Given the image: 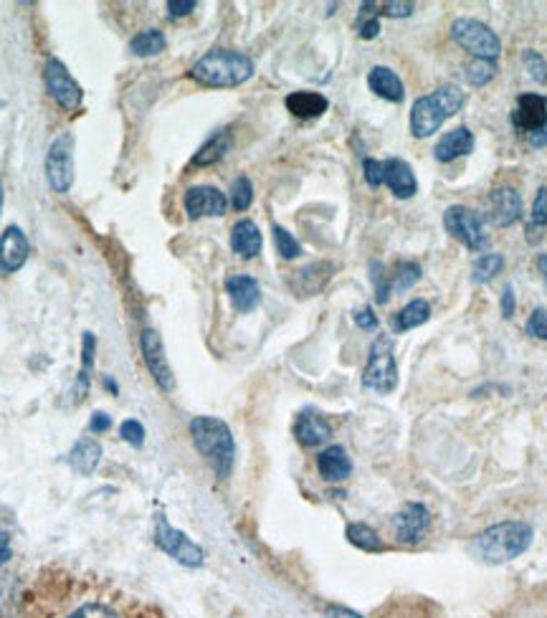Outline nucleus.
<instances>
[{"label": "nucleus", "instance_id": "1a4fd4ad", "mask_svg": "<svg viewBox=\"0 0 547 618\" xmlns=\"http://www.w3.org/2000/svg\"><path fill=\"white\" fill-rule=\"evenodd\" d=\"M155 543H158L160 550H165V553L170 555V558H175L178 563L188 565V568H198V565H203V550L198 548V545L190 540L185 532L175 530V527L168 525V520H165V515L155 517Z\"/></svg>", "mask_w": 547, "mask_h": 618}, {"label": "nucleus", "instance_id": "09e8293b", "mask_svg": "<svg viewBox=\"0 0 547 618\" xmlns=\"http://www.w3.org/2000/svg\"><path fill=\"white\" fill-rule=\"evenodd\" d=\"M327 618H363L360 613L350 611V608H342V606H330L327 608Z\"/></svg>", "mask_w": 547, "mask_h": 618}, {"label": "nucleus", "instance_id": "4468645a", "mask_svg": "<svg viewBox=\"0 0 547 618\" xmlns=\"http://www.w3.org/2000/svg\"><path fill=\"white\" fill-rule=\"evenodd\" d=\"M228 208L226 193H221L213 185H195L185 193V213L190 218L203 216H223Z\"/></svg>", "mask_w": 547, "mask_h": 618}, {"label": "nucleus", "instance_id": "b1692460", "mask_svg": "<svg viewBox=\"0 0 547 618\" xmlns=\"http://www.w3.org/2000/svg\"><path fill=\"white\" fill-rule=\"evenodd\" d=\"M284 104L299 120H315V117H322L327 107H330L327 97L320 92H292L284 99Z\"/></svg>", "mask_w": 547, "mask_h": 618}, {"label": "nucleus", "instance_id": "a19ab883", "mask_svg": "<svg viewBox=\"0 0 547 618\" xmlns=\"http://www.w3.org/2000/svg\"><path fill=\"white\" fill-rule=\"evenodd\" d=\"M120 436L127 444L142 446V441H145V426H142L140 421H135V418H127L120 426Z\"/></svg>", "mask_w": 547, "mask_h": 618}, {"label": "nucleus", "instance_id": "f257e3e1", "mask_svg": "<svg viewBox=\"0 0 547 618\" xmlns=\"http://www.w3.org/2000/svg\"><path fill=\"white\" fill-rule=\"evenodd\" d=\"M532 527L527 522H499L489 530L479 532L472 540V550L479 560L489 565H502L510 560L520 558L527 548L532 545Z\"/></svg>", "mask_w": 547, "mask_h": 618}, {"label": "nucleus", "instance_id": "603ef678", "mask_svg": "<svg viewBox=\"0 0 547 618\" xmlns=\"http://www.w3.org/2000/svg\"><path fill=\"white\" fill-rule=\"evenodd\" d=\"M537 269H540V274L545 277V282H547V254L537 256Z\"/></svg>", "mask_w": 547, "mask_h": 618}, {"label": "nucleus", "instance_id": "39448f33", "mask_svg": "<svg viewBox=\"0 0 547 618\" xmlns=\"http://www.w3.org/2000/svg\"><path fill=\"white\" fill-rule=\"evenodd\" d=\"M363 385L375 393H390L398 385L396 350L388 335H380L370 347L368 363L363 370Z\"/></svg>", "mask_w": 547, "mask_h": 618}, {"label": "nucleus", "instance_id": "a18cd8bd", "mask_svg": "<svg viewBox=\"0 0 547 618\" xmlns=\"http://www.w3.org/2000/svg\"><path fill=\"white\" fill-rule=\"evenodd\" d=\"M515 307H517L515 289H512V284H507V287H504V292H502V317H504V320H510V317L515 315Z\"/></svg>", "mask_w": 547, "mask_h": 618}, {"label": "nucleus", "instance_id": "9d476101", "mask_svg": "<svg viewBox=\"0 0 547 618\" xmlns=\"http://www.w3.org/2000/svg\"><path fill=\"white\" fill-rule=\"evenodd\" d=\"M44 82L56 104L64 109H79L82 107V87L74 82V76L69 74L59 59H51L44 69Z\"/></svg>", "mask_w": 547, "mask_h": 618}, {"label": "nucleus", "instance_id": "2f4dec72", "mask_svg": "<svg viewBox=\"0 0 547 618\" xmlns=\"http://www.w3.org/2000/svg\"><path fill=\"white\" fill-rule=\"evenodd\" d=\"M504 269L502 254H482L472 266V282L474 284H489L499 272Z\"/></svg>", "mask_w": 547, "mask_h": 618}, {"label": "nucleus", "instance_id": "c9c22d12", "mask_svg": "<svg viewBox=\"0 0 547 618\" xmlns=\"http://www.w3.org/2000/svg\"><path fill=\"white\" fill-rule=\"evenodd\" d=\"M251 203H254V185H251V180L246 178V175H241V178L233 180L231 185V206L236 208V211H246Z\"/></svg>", "mask_w": 547, "mask_h": 618}, {"label": "nucleus", "instance_id": "393cba45", "mask_svg": "<svg viewBox=\"0 0 547 618\" xmlns=\"http://www.w3.org/2000/svg\"><path fill=\"white\" fill-rule=\"evenodd\" d=\"M233 147V137L231 130H218L208 137L206 142L201 145V150L193 155V165L198 168H208V165H216L218 160H223L231 152Z\"/></svg>", "mask_w": 547, "mask_h": 618}, {"label": "nucleus", "instance_id": "7ed1b4c3", "mask_svg": "<svg viewBox=\"0 0 547 618\" xmlns=\"http://www.w3.org/2000/svg\"><path fill=\"white\" fill-rule=\"evenodd\" d=\"M190 436L198 449V454L213 467V472L226 479L236 461V444L228 423L213 416H198L190 421Z\"/></svg>", "mask_w": 547, "mask_h": 618}, {"label": "nucleus", "instance_id": "c85d7f7f", "mask_svg": "<svg viewBox=\"0 0 547 618\" xmlns=\"http://www.w3.org/2000/svg\"><path fill=\"white\" fill-rule=\"evenodd\" d=\"M345 535L355 548L365 550V553H383L385 550V543L380 540L378 532H375L370 525H365V522H353V525H347Z\"/></svg>", "mask_w": 547, "mask_h": 618}, {"label": "nucleus", "instance_id": "423d86ee", "mask_svg": "<svg viewBox=\"0 0 547 618\" xmlns=\"http://www.w3.org/2000/svg\"><path fill=\"white\" fill-rule=\"evenodd\" d=\"M451 38L477 59L497 61L499 54H502V41H499L497 33L477 18H456L451 23Z\"/></svg>", "mask_w": 547, "mask_h": 618}, {"label": "nucleus", "instance_id": "49530a36", "mask_svg": "<svg viewBox=\"0 0 547 618\" xmlns=\"http://www.w3.org/2000/svg\"><path fill=\"white\" fill-rule=\"evenodd\" d=\"M195 8H198L195 0H170L168 3L170 16H188V13L195 11Z\"/></svg>", "mask_w": 547, "mask_h": 618}, {"label": "nucleus", "instance_id": "4c0bfd02", "mask_svg": "<svg viewBox=\"0 0 547 618\" xmlns=\"http://www.w3.org/2000/svg\"><path fill=\"white\" fill-rule=\"evenodd\" d=\"M69 618H120V613L114 611L112 606L99 601H87L82 606H76L74 611L69 613Z\"/></svg>", "mask_w": 547, "mask_h": 618}, {"label": "nucleus", "instance_id": "9b49d317", "mask_svg": "<svg viewBox=\"0 0 547 618\" xmlns=\"http://www.w3.org/2000/svg\"><path fill=\"white\" fill-rule=\"evenodd\" d=\"M140 347H142V358H145V365L152 373V378H155V383H158L163 391H173L175 378L173 370H170L168 365V358H165L163 337H160L155 330H145L140 335Z\"/></svg>", "mask_w": 547, "mask_h": 618}, {"label": "nucleus", "instance_id": "473e14b6", "mask_svg": "<svg viewBox=\"0 0 547 618\" xmlns=\"http://www.w3.org/2000/svg\"><path fill=\"white\" fill-rule=\"evenodd\" d=\"M545 226H547V185H542V188L537 190L535 203H532L530 223H527V239L535 241V234L540 236V231Z\"/></svg>", "mask_w": 547, "mask_h": 618}, {"label": "nucleus", "instance_id": "bb28decb", "mask_svg": "<svg viewBox=\"0 0 547 618\" xmlns=\"http://www.w3.org/2000/svg\"><path fill=\"white\" fill-rule=\"evenodd\" d=\"M99 459H102V446H99L94 439H79V441H76L74 449H71V454H69L71 467L82 474V477H89V474H94Z\"/></svg>", "mask_w": 547, "mask_h": 618}, {"label": "nucleus", "instance_id": "c756f323", "mask_svg": "<svg viewBox=\"0 0 547 618\" xmlns=\"http://www.w3.org/2000/svg\"><path fill=\"white\" fill-rule=\"evenodd\" d=\"M428 317H431V304L426 299H413L396 315V330L406 332L413 330V327L426 325Z\"/></svg>", "mask_w": 547, "mask_h": 618}, {"label": "nucleus", "instance_id": "a878e982", "mask_svg": "<svg viewBox=\"0 0 547 618\" xmlns=\"http://www.w3.org/2000/svg\"><path fill=\"white\" fill-rule=\"evenodd\" d=\"M332 272H335V264H327V261H320V264L304 266L302 272H297V279H294V289L304 297L309 294H317L327 282L332 279Z\"/></svg>", "mask_w": 547, "mask_h": 618}, {"label": "nucleus", "instance_id": "412c9836", "mask_svg": "<svg viewBox=\"0 0 547 618\" xmlns=\"http://www.w3.org/2000/svg\"><path fill=\"white\" fill-rule=\"evenodd\" d=\"M317 472L327 482H342L353 472V461H350V456H347L342 446H330V449H325L317 456Z\"/></svg>", "mask_w": 547, "mask_h": 618}, {"label": "nucleus", "instance_id": "79ce46f5", "mask_svg": "<svg viewBox=\"0 0 547 618\" xmlns=\"http://www.w3.org/2000/svg\"><path fill=\"white\" fill-rule=\"evenodd\" d=\"M363 170H365V180H368L370 188H380V185L385 183V165L380 163V160L365 158Z\"/></svg>", "mask_w": 547, "mask_h": 618}, {"label": "nucleus", "instance_id": "aec40b11", "mask_svg": "<svg viewBox=\"0 0 547 618\" xmlns=\"http://www.w3.org/2000/svg\"><path fill=\"white\" fill-rule=\"evenodd\" d=\"M294 436H297L299 444L312 449V446H320L330 439L332 426L327 423L325 416H320V413L315 411H307L297 418V423H294Z\"/></svg>", "mask_w": 547, "mask_h": 618}, {"label": "nucleus", "instance_id": "7c9ffc66", "mask_svg": "<svg viewBox=\"0 0 547 618\" xmlns=\"http://www.w3.org/2000/svg\"><path fill=\"white\" fill-rule=\"evenodd\" d=\"M130 49L135 51L137 56H158L160 51L165 49V33L158 31V28L140 31L135 38H132Z\"/></svg>", "mask_w": 547, "mask_h": 618}, {"label": "nucleus", "instance_id": "6e6552de", "mask_svg": "<svg viewBox=\"0 0 547 618\" xmlns=\"http://www.w3.org/2000/svg\"><path fill=\"white\" fill-rule=\"evenodd\" d=\"M46 178L56 193H69L74 183V135L61 132L46 155Z\"/></svg>", "mask_w": 547, "mask_h": 618}, {"label": "nucleus", "instance_id": "a211bd4d", "mask_svg": "<svg viewBox=\"0 0 547 618\" xmlns=\"http://www.w3.org/2000/svg\"><path fill=\"white\" fill-rule=\"evenodd\" d=\"M474 150V132L469 127H456V130L446 132L434 147V158L439 163H454V160L464 158Z\"/></svg>", "mask_w": 547, "mask_h": 618}, {"label": "nucleus", "instance_id": "f704fd0d", "mask_svg": "<svg viewBox=\"0 0 547 618\" xmlns=\"http://www.w3.org/2000/svg\"><path fill=\"white\" fill-rule=\"evenodd\" d=\"M94 360V335H84V368L79 373V383H76V401H84L89 393V370H92Z\"/></svg>", "mask_w": 547, "mask_h": 618}, {"label": "nucleus", "instance_id": "cd10ccee", "mask_svg": "<svg viewBox=\"0 0 547 618\" xmlns=\"http://www.w3.org/2000/svg\"><path fill=\"white\" fill-rule=\"evenodd\" d=\"M423 277V269L418 261H398L390 274H385V284H388V292H406V289L416 287Z\"/></svg>", "mask_w": 547, "mask_h": 618}, {"label": "nucleus", "instance_id": "f03ea898", "mask_svg": "<svg viewBox=\"0 0 547 618\" xmlns=\"http://www.w3.org/2000/svg\"><path fill=\"white\" fill-rule=\"evenodd\" d=\"M254 74V61L241 51L233 49H213L206 56L195 61L190 69V79H195L203 87L228 89L239 87Z\"/></svg>", "mask_w": 547, "mask_h": 618}, {"label": "nucleus", "instance_id": "f8f14e48", "mask_svg": "<svg viewBox=\"0 0 547 618\" xmlns=\"http://www.w3.org/2000/svg\"><path fill=\"white\" fill-rule=\"evenodd\" d=\"M522 218V196L510 185H502V188L492 190L489 193V213L484 216V221H492L494 226L507 228L512 223H517Z\"/></svg>", "mask_w": 547, "mask_h": 618}, {"label": "nucleus", "instance_id": "c03bdc74", "mask_svg": "<svg viewBox=\"0 0 547 618\" xmlns=\"http://www.w3.org/2000/svg\"><path fill=\"white\" fill-rule=\"evenodd\" d=\"M355 325L360 327V330H378V317H375V312L370 307H358L353 315Z\"/></svg>", "mask_w": 547, "mask_h": 618}, {"label": "nucleus", "instance_id": "f3484780", "mask_svg": "<svg viewBox=\"0 0 547 618\" xmlns=\"http://www.w3.org/2000/svg\"><path fill=\"white\" fill-rule=\"evenodd\" d=\"M385 165V185L390 188V193L401 201H408L418 193V180L413 173L411 165L401 158H390Z\"/></svg>", "mask_w": 547, "mask_h": 618}, {"label": "nucleus", "instance_id": "e433bc0d", "mask_svg": "<svg viewBox=\"0 0 547 618\" xmlns=\"http://www.w3.org/2000/svg\"><path fill=\"white\" fill-rule=\"evenodd\" d=\"M274 244H277V251H279V256H282V259H297V256L302 254V246H299V241L294 239L287 228H282V226H274Z\"/></svg>", "mask_w": 547, "mask_h": 618}, {"label": "nucleus", "instance_id": "58836bf2", "mask_svg": "<svg viewBox=\"0 0 547 618\" xmlns=\"http://www.w3.org/2000/svg\"><path fill=\"white\" fill-rule=\"evenodd\" d=\"M522 64H525L527 74H530L537 84H547V61L542 59L537 51L527 49L525 54H522Z\"/></svg>", "mask_w": 547, "mask_h": 618}, {"label": "nucleus", "instance_id": "3c124183", "mask_svg": "<svg viewBox=\"0 0 547 618\" xmlns=\"http://www.w3.org/2000/svg\"><path fill=\"white\" fill-rule=\"evenodd\" d=\"M530 145L532 147H547V122H545V127H542V130L532 132V135H530Z\"/></svg>", "mask_w": 547, "mask_h": 618}, {"label": "nucleus", "instance_id": "4be33fe9", "mask_svg": "<svg viewBox=\"0 0 547 618\" xmlns=\"http://www.w3.org/2000/svg\"><path fill=\"white\" fill-rule=\"evenodd\" d=\"M368 87L380 99H388V102H403V97H406V87H403L401 76L393 69H388V66H373L370 69Z\"/></svg>", "mask_w": 547, "mask_h": 618}, {"label": "nucleus", "instance_id": "8fccbe9b", "mask_svg": "<svg viewBox=\"0 0 547 618\" xmlns=\"http://www.w3.org/2000/svg\"><path fill=\"white\" fill-rule=\"evenodd\" d=\"M8 558H11V537L0 532V565L8 563Z\"/></svg>", "mask_w": 547, "mask_h": 618}, {"label": "nucleus", "instance_id": "dca6fc26", "mask_svg": "<svg viewBox=\"0 0 547 618\" xmlns=\"http://www.w3.org/2000/svg\"><path fill=\"white\" fill-rule=\"evenodd\" d=\"M28 251H31V246H28V239L21 228H6V234L0 236V269L8 274L18 272L26 264Z\"/></svg>", "mask_w": 547, "mask_h": 618}, {"label": "nucleus", "instance_id": "5701e85b", "mask_svg": "<svg viewBox=\"0 0 547 618\" xmlns=\"http://www.w3.org/2000/svg\"><path fill=\"white\" fill-rule=\"evenodd\" d=\"M261 244H264L261 231L251 218H241V221L231 228V249L239 256H244V259L259 256Z\"/></svg>", "mask_w": 547, "mask_h": 618}, {"label": "nucleus", "instance_id": "ddd939ff", "mask_svg": "<svg viewBox=\"0 0 547 618\" xmlns=\"http://www.w3.org/2000/svg\"><path fill=\"white\" fill-rule=\"evenodd\" d=\"M428 522V507L418 505V502H408L396 517H393V527H396V537L403 545H418L426 537Z\"/></svg>", "mask_w": 547, "mask_h": 618}, {"label": "nucleus", "instance_id": "de8ad7c7", "mask_svg": "<svg viewBox=\"0 0 547 618\" xmlns=\"http://www.w3.org/2000/svg\"><path fill=\"white\" fill-rule=\"evenodd\" d=\"M109 426H112V421H109L107 413H94L92 423H89V429L97 431V434H104V431H109Z\"/></svg>", "mask_w": 547, "mask_h": 618}, {"label": "nucleus", "instance_id": "72a5a7b5", "mask_svg": "<svg viewBox=\"0 0 547 618\" xmlns=\"http://www.w3.org/2000/svg\"><path fill=\"white\" fill-rule=\"evenodd\" d=\"M494 74H497L494 61H484V59H474L472 64H466V69H464L466 82L472 84V87H484V84L492 82Z\"/></svg>", "mask_w": 547, "mask_h": 618}, {"label": "nucleus", "instance_id": "864d4df0", "mask_svg": "<svg viewBox=\"0 0 547 618\" xmlns=\"http://www.w3.org/2000/svg\"><path fill=\"white\" fill-rule=\"evenodd\" d=\"M0 208H3V183H0Z\"/></svg>", "mask_w": 547, "mask_h": 618}, {"label": "nucleus", "instance_id": "6ab92c4d", "mask_svg": "<svg viewBox=\"0 0 547 618\" xmlns=\"http://www.w3.org/2000/svg\"><path fill=\"white\" fill-rule=\"evenodd\" d=\"M226 292L228 299H231V304L239 312H251V309L259 307L261 302V289L259 282H256L254 277H249V274H233V277L226 279Z\"/></svg>", "mask_w": 547, "mask_h": 618}, {"label": "nucleus", "instance_id": "0eeeda50", "mask_svg": "<svg viewBox=\"0 0 547 618\" xmlns=\"http://www.w3.org/2000/svg\"><path fill=\"white\" fill-rule=\"evenodd\" d=\"M444 228L446 234L454 236L464 249L482 251L487 249L489 236L484 228V216L479 211H472L466 206H451L444 211Z\"/></svg>", "mask_w": 547, "mask_h": 618}, {"label": "nucleus", "instance_id": "ea45409f", "mask_svg": "<svg viewBox=\"0 0 547 618\" xmlns=\"http://www.w3.org/2000/svg\"><path fill=\"white\" fill-rule=\"evenodd\" d=\"M378 16L388 18H408L413 13V3H403V0H388V3H375Z\"/></svg>", "mask_w": 547, "mask_h": 618}, {"label": "nucleus", "instance_id": "37998d69", "mask_svg": "<svg viewBox=\"0 0 547 618\" xmlns=\"http://www.w3.org/2000/svg\"><path fill=\"white\" fill-rule=\"evenodd\" d=\"M527 332L537 340H547V309H535L527 320Z\"/></svg>", "mask_w": 547, "mask_h": 618}, {"label": "nucleus", "instance_id": "2eb2a0df", "mask_svg": "<svg viewBox=\"0 0 547 618\" xmlns=\"http://www.w3.org/2000/svg\"><path fill=\"white\" fill-rule=\"evenodd\" d=\"M510 122L515 130L527 132V135L542 130L547 122V99L542 94H522L517 99L515 112L510 114Z\"/></svg>", "mask_w": 547, "mask_h": 618}, {"label": "nucleus", "instance_id": "20e7f679", "mask_svg": "<svg viewBox=\"0 0 547 618\" xmlns=\"http://www.w3.org/2000/svg\"><path fill=\"white\" fill-rule=\"evenodd\" d=\"M466 104V92H461L454 84H444L436 92L418 97L411 107V135L416 140H426L434 132L441 130L449 117L461 112Z\"/></svg>", "mask_w": 547, "mask_h": 618}]
</instances>
